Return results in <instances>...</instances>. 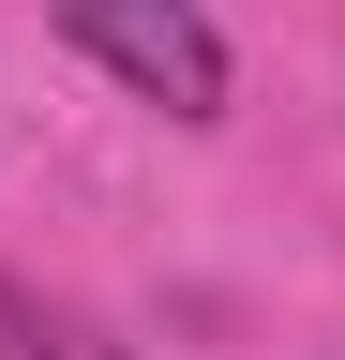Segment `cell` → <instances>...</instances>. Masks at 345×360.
<instances>
[{
  "instance_id": "cell-1",
  "label": "cell",
  "mask_w": 345,
  "mask_h": 360,
  "mask_svg": "<svg viewBox=\"0 0 345 360\" xmlns=\"http://www.w3.org/2000/svg\"><path fill=\"white\" fill-rule=\"evenodd\" d=\"M60 45H91V60L136 90L165 120H226V30L195 15V0H46Z\"/></svg>"
}]
</instances>
